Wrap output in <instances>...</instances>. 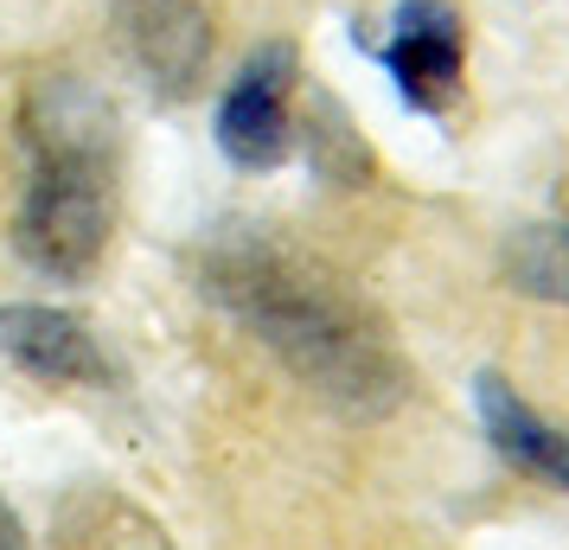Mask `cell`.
I'll return each instance as SVG.
<instances>
[{
    "label": "cell",
    "instance_id": "cell-12",
    "mask_svg": "<svg viewBox=\"0 0 569 550\" xmlns=\"http://www.w3.org/2000/svg\"><path fill=\"white\" fill-rule=\"evenodd\" d=\"M0 550H32L27 544V524H20L13 506H7V493H0Z\"/></svg>",
    "mask_w": 569,
    "mask_h": 550
},
{
    "label": "cell",
    "instance_id": "cell-10",
    "mask_svg": "<svg viewBox=\"0 0 569 550\" xmlns=\"http://www.w3.org/2000/svg\"><path fill=\"white\" fill-rule=\"evenodd\" d=\"M308 160H313V173L327 186H339V192H352V186L371 180V148H365L352 109L339 103L327 83L308 90Z\"/></svg>",
    "mask_w": 569,
    "mask_h": 550
},
{
    "label": "cell",
    "instance_id": "cell-7",
    "mask_svg": "<svg viewBox=\"0 0 569 550\" xmlns=\"http://www.w3.org/2000/svg\"><path fill=\"white\" fill-rule=\"evenodd\" d=\"M20 134H27L32 160H116V116L103 109L97 90L71 78L32 83L27 109H20Z\"/></svg>",
    "mask_w": 569,
    "mask_h": 550
},
{
    "label": "cell",
    "instance_id": "cell-5",
    "mask_svg": "<svg viewBox=\"0 0 569 550\" xmlns=\"http://www.w3.org/2000/svg\"><path fill=\"white\" fill-rule=\"evenodd\" d=\"M0 359L39 384H109V352L97 346V333L78 314L39 301L0 308Z\"/></svg>",
    "mask_w": 569,
    "mask_h": 550
},
{
    "label": "cell",
    "instance_id": "cell-6",
    "mask_svg": "<svg viewBox=\"0 0 569 550\" xmlns=\"http://www.w3.org/2000/svg\"><path fill=\"white\" fill-rule=\"evenodd\" d=\"M129 52L160 97H192L211 64V20L199 0H122Z\"/></svg>",
    "mask_w": 569,
    "mask_h": 550
},
{
    "label": "cell",
    "instance_id": "cell-1",
    "mask_svg": "<svg viewBox=\"0 0 569 550\" xmlns=\"http://www.w3.org/2000/svg\"><path fill=\"white\" fill-rule=\"evenodd\" d=\"M199 282L206 301H218L339 417L378 422L410 397V366L385 333V320L327 262L262 231H224L206 243Z\"/></svg>",
    "mask_w": 569,
    "mask_h": 550
},
{
    "label": "cell",
    "instance_id": "cell-3",
    "mask_svg": "<svg viewBox=\"0 0 569 550\" xmlns=\"http://www.w3.org/2000/svg\"><path fill=\"white\" fill-rule=\"evenodd\" d=\"M288 90H295V46L288 39H269L262 52L243 58V71L231 78V90L218 97V148L231 167H282L288 148H295V109H288Z\"/></svg>",
    "mask_w": 569,
    "mask_h": 550
},
{
    "label": "cell",
    "instance_id": "cell-2",
    "mask_svg": "<svg viewBox=\"0 0 569 550\" xmlns=\"http://www.w3.org/2000/svg\"><path fill=\"white\" fill-rule=\"evenodd\" d=\"M109 224H116V160H32L13 237L39 276L83 282L109 250Z\"/></svg>",
    "mask_w": 569,
    "mask_h": 550
},
{
    "label": "cell",
    "instance_id": "cell-11",
    "mask_svg": "<svg viewBox=\"0 0 569 550\" xmlns=\"http://www.w3.org/2000/svg\"><path fill=\"white\" fill-rule=\"evenodd\" d=\"M512 282L538 301H569V224H538L512 237Z\"/></svg>",
    "mask_w": 569,
    "mask_h": 550
},
{
    "label": "cell",
    "instance_id": "cell-9",
    "mask_svg": "<svg viewBox=\"0 0 569 550\" xmlns=\"http://www.w3.org/2000/svg\"><path fill=\"white\" fill-rule=\"evenodd\" d=\"M58 550H173V538L122 493H83L58 524Z\"/></svg>",
    "mask_w": 569,
    "mask_h": 550
},
{
    "label": "cell",
    "instance_id": "cell-4",
    "mask_svg": "<svg viewBox=\"0 0 569 550\" xmlns=\"http://www.w3.org/2000/svg\"><path fill=\"white\" fill-rule=\"evenodd\" d=\"M385 71L403 90V103L436 116L461 97V71H467V27L448 0H403L390 20V46H385Z\"/></svg>",
    "mask_w": 569,
    "mask_h": 550
},
{
    "label": "cell",
    "instance_id": "cell-8",
    "mask_svg": "<svg viewBox=\"0 0 569 550\" xmlns=\"http://www.w3.org/2000/svg\"><path fill=\"white\" fill-rule=\"evenodd\" d=\"M473 403H480V422H487L492 448H499L518 473H531L543 487L569 493V436L563 429H550L499 371H480V378H473Z\"/></svg>",
    "mask_w": 569,
    "mask_h": 550
}]
</instances>
